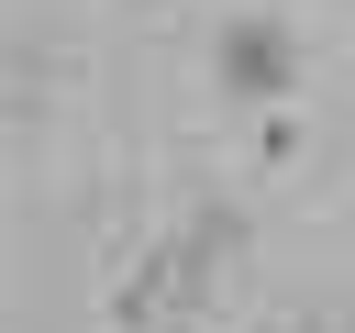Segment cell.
<instances>
[{"label":"cell","mask_w":355,"mask_h":333,"mask_svg":"<svg viewBox=\"0 0 355 333\" xmlns=\"http://www.w3.org/2000/svg\"><path fill=\"white\" fill-rule=\"evenodd\" d=\"M233 211H200V222H178L166 244H144L133 266H122V289L100 300V322L111 333H178L189 311H200V289H211V255H233Z\"/></svg>","instance_id":"1"},{"label":"cell","mask_w":355,"mask_h":333,"mask_svg":"<svg viewBox=\"0 0 355 333\" xmlns=\"http://www.w3.org/2000/svg\"><path fill=\"white\" fill-rule=\"evenodd\" d=\"M211 89H222L233 111H277V100H300V33H288L277 11H233V22L211 33Z\"/></svg>","instance_id":"2"},{"label":"cell","mask_w":355,"mask_h":333,"mask_svg":"<svg viewBox=\"0 0 355 333\" xmlns=\"http://www.w3.org/2000/svg\"><path fill=\"white\" fill-rule=\"evenodd\" d=\"M244 166H255V178L300 166V111H288V100H277V111H255V133H244Z\"/></svg>","instance_id":"3"}]
</instances>
